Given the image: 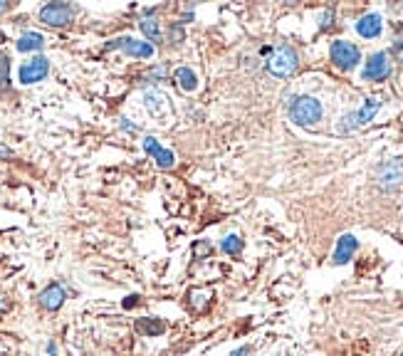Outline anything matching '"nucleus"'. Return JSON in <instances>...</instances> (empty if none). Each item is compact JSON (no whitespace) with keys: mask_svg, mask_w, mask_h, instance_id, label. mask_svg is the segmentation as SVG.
Returning a JSON list of instances; mask_svg holds the SVG:
<instances>
[{"mask_svg":"<svg viewBox=\"0 0 403 356\" xmlns=\"http://www.w3.org/2000/svg\"><path fill=\"white\" fill-rule=\"evenodd\" d=\"M139 25H142L144 35H146L151 42H158V40H161V30H158V22L153 20V18H151V20H149V18H144V20L139 22Z\"/></svg>","mask_w":403,"mask_h":356,"instance_id":"nucleus-19","label":"nucleus"},{"mask_svg":"<svg viewBox=\"0 0 403 356\" xmlns=\"http://www.w3.org/2000/svg\"><path fill=\"white\" fill-rule=\"evenodd\" d=\"M137 329L142 331V334H151V336H156V334H163V331H166V324H163V322L139 320V322H137Z\"/></svg>","mask_w":403,"mask_h":356,"instance_id":"nucleus-18","label":"nucleus"},{"mask_svg":"<svg viewBox=\"0 0 403 356\" xmlns=\"http://www.w3.org/2000/svg\"><path fill=\"white\" fill-rule=\"evenodd\" d=\"M391 74V57L388 53H374L364 64V79L369 82H383Z\"/></svg>","mask_w":403,"mask_h":356,"instance_id":"nucleus-9","label":"nucleus"},{"mask_svg":"<svg viewBox=\"0 0 403 356\" xmlns=\"http://www.w3.org/2000/svg\"><path fill=\"white\" fill-rule=\"evenodd\" d=\"M231 356H252V351L247 349V346H240V349H238V351H233Z\"/></svg>","mask_w":403,"mask_h":356,"instance_id":"nucleus-23","label":"nucleus"},{"mask_svg":"<svg viewBox=\"0 0 403 356\" xmlns=\"http://www.w3.org/2000/svg\"><path fill=\"white\" fill-rule=\"evenodd\" d=\"M383 30V18L378 15V13H369V15H364L362 20L356 22V32L362 37H367V40H374V37H378Z\"/></svg>","mask_w":403,"mask_h":356,"instance_id":"nucleus-13","label":"nucleus"},{"mask_svg":"<svg viewBox=\"0 0 403 356\" xmlns=\"http://www.w3.org/2000/svg\"><path fill=\"white\" fill-rule=\"evenodd\" d=\"M322 114H325V109L315 97H294L292 104H289V119L299 126H315L322 119Z\"/></svg>","mask_w":403,"mask_h":356,"instance_id":"nucleus-2","label":"nucleus"},{"mask_svg":"<svg viewBox=\"0 0 403 356\" xmlns=\"http://www.w3.org/2000/svg\"><path fill=\"white\" fill-rule=\"evenodd\" d=\"M40 20L50 27H67L74 20V8L69 3H48L40 8Z\"/></svg>","mask_w":403,"mask_h":356,"instance_id":"nucleus-6","label":"nucleus"},{"mask_svg":"<svg viewBox=\"0 0 403 356\" xmlns=\"http://www.w3.org/2000/svg\"><path fill=\"white\" fill-rule=\"evenodd\" d=\"M205 252H213V247L205 245V242H200V245H196V247H193V255H196V257L205 255Z\"/></svg>","mask_w":403,"mask_h":356,"instance_id":"nucleus-22","label":"nucleus"},{"mask_svg":"<svg viewBox=\"0 0 403 356\" xmlns=\"http://www.w3.org/2000/svg\"><path fill=\"white\" fill-rule=\"evenodd\" d=\"M137 294H134V297H126V302H124V307H131V304H137Z\"/></svg>","mask_w":403,"mask_h":356,"instance_id":"nucleus-25","label":"nucleus"},{"mask_svg":"<svg viewBox=\"0 0 403 356\" xmlns=\"http://www.w3.org/2000/svg\"><path fill=\"white\" fill-rule=\"evenodd\" d=\"M378 109H381V100H376V97H369V100L364 102L359 109L351 111V114H346L344 119L339 121L336 131H339V134H351V131L362 129V126H367L369 121H371L374 116L378 114Z\"/></svg>","mask_w":403,"mask_h":356,"instance_id":"nucleus-3","label":"nucleus"},{"mask_svg":"<svg viewBox=\"0 0 403 356\" xmlns=\"http://www.w3.org/2000/svg\"><path fill=\"white\" fill-rule=\"evenodd\" d=\"M359 250V240H356L351 233H346V235H341L339 240H336V247H334V255H332V262L334 265H346V262L354 257V252Z\"/></svg>","mask_w":403,"mask_h":356,"instance_id":"nucleus-12","label":"nucleus"},{"mask_svg":"<svg viewBox=\"0 0 403 356\" xmlns=\"http://www.w3.org/2000/svg\"><path fill=\"white\" fill-rule=\"evenodd\" d=\"M48 74H50V60L42 57V55H37V57L22 62L20 69H18V79H20V84H37L48 77Z\"/></svg>","mask_w":403,"mask_h":356,"instance_id":"nucleus-7","label":"nucleus"},{"mask_svg":"<svg viewBox=\"0 0 403 356\" xmlns=\"http://www.w3.org/2000/svg\"><path fill=\"white\" fill-rule=\"evenodd\" d=\"M20 53H37V50L45 48V37L40 35V32H25V35L18 40L15 45Z\"/></svg>","mask_w":403,"mask_h":356,"instance_id":"nucleus-14","label":"nucleus"},{"mask_svg":"<svg viewBox=\"0 0 403 356\" xmlns=\"http://www.w3.org/2000/svg\"><path fill=\"white\" fill-rule=\"evenodd\" d=\"M173 77H176L178 87L184 89V92H196L198 89V77H196V72L191 67H178L173 72Z\"/></svg>","mask_w":403,"mask_h":356,"instance_id":"nucleus-15","label":"nucleus"},{"mask_svg":"<svg viewBox=\"0 0 403 356\" xmlns=\"http://www.w3.org/2000/svg\"><path fill=\"white\" fill-rule=\"evenodd\" d=\"M146 107L151 114L161 116L163 109H166V97H163L161 92H146Z\"/></svg>","mask_w":403,"mask_h":356,"instance_id":"nucleus-16","label":"nucleus"},{"mask_svg":"<svg viewBox=\"0 0 403 356\" xmlns=\"http://www.w3.org/2000/svg\"><path fill=\"white\" fill-rule=\"evenodd\" d=\"M11 87V57L0 53V89Z\"/></svg>","mask_w":403,"mask_h":356,"instance_id":"nucleus-20","label":"nucleus"},{"mask_svg":"<svg viewBox=\"0 0 403 356\" xmlns=\"http://www.w3.org/2000/svg\"><path fill=\"white\" fill-rule=\"evenodd\" d=\"M243 245H245V242L240 240V235H226L223 242H220V250L226 252V255H240Z\"/></svg>","mask_w":403,"mask_h":356,"instance_id":"nucleus-17","label":"nucleus"},{"mask_svg":"<svg viewBox=\"0 0 403 356\" xmlns=\"http://www.w3.org/2000/svg\"><path fill=\"white\" fill-rule=\"evenodd\" d=\"M299 67V57H297V50L289 48V45H280V48L273 50L270 60H267V72L275 74L280 79H287L297 72Z\"/></svg>","mask_w":403,"mask_h":356,"instance_id":"nucleus-1","label":"nucleus"},{"mask_svg":"<svg viewBox=\"0 0 403 356\" xmlns=\"http://www.w3.org/2000/svg\"><path fill=\"white\" fill-rule=\"evenodd\" d=\"M393 55H396L398 62L403 64V25H398L396 35H393Z\"/></svg>","mask_w":403,"mask_h":356,"instance_id":"nucleus-21","label":"nucleus"},{"mask_svg":"<svg viewBox=\"0 0 403 356\" xmlns=\"http://www.w3.org/2000/svg\"><path fill=\"white\" fill-rule=\"evenodd\" d=\"M107 50H121V53L131 55V57H139V60H149V57H153V53H156V48H153L151 42L137 40V37H131V35L109 40L107 42Z\"/></svg>","mask_w":403,"mask_h":356,"instance_id":"nucleus-5","label":"nucleus"},{"mask_svg":"<svg viewBox=\"0 0 403 356\" xmlns=\"http://www.w3.org/2000/svg\"><path fill=\"white\" fill-rule=\"evenodd\" d=\"M144 151L151 153V158L156 161L158 168H171L173 163H176V153H173L171 149L161 146V144H158V139H153V137L144 139Z\"/></svg>","mask_w":403,"mask_h":356,"instance_id":"nucleus-11","label":"nucleus"},{"mask_svg":"<svg viewBox=\"0 0 403 356\" xmlns=\"http://www.w3.org/2000/svg\"><path fill=\"white\" fill-rule=\"evenodd\" d=\"M0 42H6V35H3V32H0Z\"/></svg>","mask_w":403,"mask_h":356,"instance_id":"nucleus-27","label":"nucleus"},{"mask_svg":"<svg viewBox=\"0 0 403 356\" xmlns=\"http://www.w3.org/2000/svg\"><path fill=\"white\" fill-rule=\"evenodd\" d=\"M329 57L336 67L344 69V72H349V69H354L356 64L362 62V50L356 48L354 42L334 40L332 42V48H329Z\"/></svg>","mask_w":403,"mask_h":356,"instance_id":"nucleus-4","label":"nucleus"},{"mask_svg":"<svg viewBox=\"0 0 403 356\" xmlns=\"http://www.w3.org/2000/svg\"><path fill=\"white\" fill-rule=\"evenodd\" d=\"M8 156H11V149L0 146V158H8Z\"/></svg>","mask_w":403,"mask_h":356,"instance_id":"nucleus-26","label":"nucleus"},{"mask_svg":"<svg viewBox=\"0 0 403 356\" xmlns=\"http://www.w3.org/2000/svg\"><path fill=\"white\" fill-rule=\"evenodd\" d=\"M64 299H67V292H64V287L60 282L48 285V287L37 294V302H40V307H45L48 312H57V309L64 304Z\"/></svg>","mask_w":403,"mask_h":356,"instance_id":"nucleus-10","label":"nucleus"},{"mask_svg":"<svg viewBox=\"0 0 403 356\" xmlns=\"http://www.w3.org/2000/svg\"><path fill=\"white\" fill-rule=\"evenodd\" d=\"M376 184L383 191H391L403 184V158H391V161L381 163L376 171Z\"/></svg>","mask_w":403,"mask_h":356,"instance_id":"nucleus-8","label":"nucleus"},{"mask_svg":"<svg viewBox=\"0 0 403 356\" xmlns=\"http://www.w3.org/2000/svg\"><path fill=\"white\" fill-rule=\"evenodd\" d=\"M13 8V3H8V0H0V15H3V13H8Z\"/></svg>","mask_w":403,"mask_h":356,"instance_id":"nucleus-24","label":"nucleus"}]
</instances>
